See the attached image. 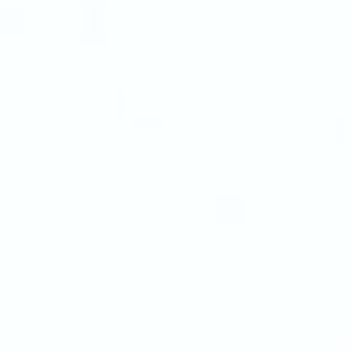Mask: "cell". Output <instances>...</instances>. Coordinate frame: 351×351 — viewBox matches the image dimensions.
<instances>
[{
  "label": "cell",
  "mask_w": 351,
  "mask_h": 351,
  "mask_svg": "<svg viewBox=\"0 0 351 351\" xmlns=\"http://www.w3.org/2000/svg\"><path fill=\"white\" fill-rule=\"evenodd\" d=\"M134 110V93L131 90H110L107 93V114L110 117H131Z\"/></svg>",
  "instance_id": "cell-1"
},
{
  "label": "cell",
  "mask_w": 351,
  "mask_h": 351,
  "mask_svg": "<svg viewBox=\"0 0 351 351\" xmlns=\"http://www.w3.org/2000/svg\"><path fill=\"white\" fill-rule=\"evenodd\" d=\"M351 141V117H344V114H334L330 121H327V145H348Z\"/></svg>",
  "instance_id": "cell-2"
},
{
  "label": "cell",
  "mask_w": 351,
  "mask_h": 351,
  "mask_svg": "<svg viewBox=\"0 0 351 351\" xmlns=\"http://www.w3.org/2000/svg\"><path fill=\"white\" fill-rule=\"evenodd\" d=\"M134 145H162V124L158 121H138L134 124Z\"/></svg>",
  "instance_id": "cell-3"
},
{
  "label": "cell",
  "mask_w": 351,
  "mask_h": 351,
  "mask_svg": "<svg viewBox=\"0 0 351 351\" xmlns=\"http://www.w3.org/2000/svg\"><path fill=\"white\" fill-rule=\"evenodd\" d=\"M80 59H83V62H104V59H107V45H104V38L86 35V38L80 42Z\"/></svg>",
  "instance_id": "cell-4"
},
{
  "label": "cell",
  "mask_w": 351,
  "mask_h": 351,
  "mask_svg": "<svg viewBox=\"0 0 351 351\" xmlns=\"http://www.w3.org/2000/svg\"><path fill=\"white\" fill-rule=\"evenodd\" d=\"M18 21H21V14H8V11L0 14V28H8V32H18V28H21Z\"/></svg>",
  "instance_id": "cell-5"
}]
</instances>
